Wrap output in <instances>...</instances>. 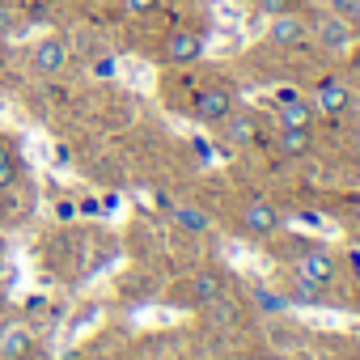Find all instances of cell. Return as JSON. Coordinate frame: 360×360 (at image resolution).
<instances>
[{"mask_svg":"<svg viewBox=\"0 0 360 360\" xmlns=\"http://www.w3.org/2000/svg\"><path fill=\"white\" fill-rule=\"evenodd\" d=\"M161 56H165V64H195L204 56V39L195 30H174L165 39V51Z\"/></svg>","mask_w":360,"mask_h":360,"instance_id":"6da1fadb","label":"cell"},{"mask_svg":"<svg viewBox=\"0 0 360 360\" xmlns=\"http://www.w3.org/2000/svg\"><path fill=\"white\" fill-rule=\"evenodd\" d=\"M229 110H233V94H229V89L208 85V89L195 94V115H200L204 123H221V119H229Z\"/></svg>","mask_w":360,"mask_h":360,"instance_id":"7a4b0ae2","label":"cell"},{"mask_svg":"<svg viewBox=\"0 0 360 360\" xmlns=\"http://www.w3.org/2000/svg\"><path fill=\"white\" fill-rule=\"evenodd\" d=\"M30 347H34L30 326H22V322H5V326H0V360H22Z\"/></svg>","mask_w":360,"mask_h":360,"instance_id":"3957f363","label":"cell"},{"mask_svg":"<svg viewBox=\"0 0 360 360\" xmlns=\"http://www.w3.org/2000/svg\"><path fill=\"white\" fill-rule=\"evenodd\" d=\"M30 60H34V72L56 77V72H64V64H68V47H64V39H43Z\"/></svg>","mask_w":360,"mask_h":360,"instance_id":"277c9868","label":"cell"},{"mask_svg":"<svg viewBox=\"0 0 360 360\" xmlns=\"http://www.w3.org/2000/svg\"><path fill=\"white\" fill-rule=\"evenodd\" d=\"M301 39H305V22H297L288 13H276L271 18V43L276 47H297Z\"/></svg>","mask_w":360,"mask_h":360,"instance_id":"5b68a950","label":"cell"},{"mask_svg":"<svg viewBox=\"0 0 360 360\" xmlns=\"http://www.w3.org/2000/svg\"><path fill=\"white\" fill-rule=\"evenodd\" d=\"M242 225L250 229V233H271V229H280V212L271 208V204H250L246 212H242Z\"/></svg>","mask_w":360,"mask_h":360,"instance_id":"8992f818","label":"cell"},{"mask_svg":"<svg viewBox=\"0 0 360 360\" xmlns=\"http://www.w3.org/2000/svg\"><path fill=\"white\" fill-rule=\"evenodd\" d=\"M301 276H305V280H314V284H326V280L335 276V263H330V255H322V250H309V255L301 259Z\"/></svg>","mask_w":360,"mask_h":360,"instance_id":"52a82bcc","label":"cell"},{"mask_svg":"<svg viewBox=\"0 0 360 360\" xmlns=\"http://www.w3.org/2000/svg\"><path fill=\"white\" fill-rule=\"evenodd\" d=\"M318 39H322V47H330V51H343V47H347V39H352V30H347V22H339V18H326V22L318 26Z\"/></svg>","mask_w":360,"mask_h":360,"instance_id":"ba28073f","label":"cell"},{"mask_svg":"<svg viewBox=\"0 0 360 360\" xmlns=\"http://www.w3.org/2000/svg\"><path fill=\"white\" fill-rule=\"evenodd\" d=\"M347 102H352V98H347V89H343L339 81H326V85L318 89V106H322L326 115H339V110H347Z\"/></svg>","mask_w":360,"mask_h":360,"instance_id":"9c48e42d","label":"cell"},{"mask_svg":"<svg viewBox=\"0 0 360 360\" xmlns=\"http://www.w3.org/2000/svg\"><path fill=\"white\" fill-rule=\"evenodd\" d=\"M18 178V144L9 136H0V191Z\"/></svg>","mask_w":360,"mask_h":360,"instance_id":"30bf717a","label":"cell"},{"mask_svg":"<svg viewBox=\"0 0 360 360\" xmlns=\"http://www.w3.org/2000/svg\"><path fill=\"white\" fill-rule=\"evenodd\" d=\"M191 292H195V301H200V305L217 301V297H221V276H212V271L195 276V280H191Z\"/></svg>","mask_w":360,"mask_h":360,"instance_id":"8fae6325","label":"cell"},{"mask_svg":"<svg viewBox=\"0 0 360 360\" xmlns=\"http://www.w3.org/2000/svg\"><path fill=\"white\" fill-rule=\"evenodd\" d=\"M280 119H284V127H309L314 110H309V106L297 98V102H284V115H280Z\"/></svg>","mask_w":360,"mask_h":360,"instance_id":"7c38bea8","label":"cell"},{"mask_svg":"<svg viewBox=\"0 0 360 360\" xmlns=\"http://www.w3.org/2000/svg\"><path fill=\"white\" fill-rule=\"evenodd\" d=\"M309 148V127H284V153H305Z\"/></svg>","mask_w":360,"mask_h":360,"instance_id":"4fadbf2b","label":"cell"},{"mask_svg":"<svg viewBox=\"0 0 360 360\" xmlns=\"http://www.w3.org/2000/svg\"><path fill=\"white\" fill-rule=\"evenodd\" d=\"M225 136H229L233 144H246V140L255 136V123H250V119H233V123H225Z\"/></svg>","mask_w":360,"mask_h":360,"instance_id":"5bb4252c","label":"cell"},{"mask_svg":"<svg viewBox=\"0 0 360 360\" xmlns=\"http://www.w3.org/2000/svg\"><path fill=\"white\" fill-rule=\"evenodd\" d=\"M178 221H183V229H191V233L208 229V217H204V212H195V208H178Z\"/></svg>","mask_w":360,"mask_h":360,"instance_id":"9a60e30c","label":"cell"},{"mask_svg":"<svg viewBox=\"0 0 360 360\" xmlns=\"http://www.w3.org/2000/svg\"><path fill=\"white\" fill-rule=\"evenodd\" d=\"M255 301H259V305H263V309H271V314H280V309H284V305H288V301H284V297H276V292H259V297H255Z\"/></svg>","mask_w":360,"mask_h":360,"instance_id":"2e32d148","label":"cell"},{"mask_svg":"<svg viewBox=\"0 0 360 360\" xmlns=\"http://www.w3.org/2000/svg\"><path fill=\"white\" fill-rule=\"evenodd\" d=\"M157 5H161V0H123V9H127V13H153Z\"/></svg>","mask_w":360,"mask_h":360,"instance_id":"e0dca14e","label":"cell"},{"mask_svg":"<svg viewBox=\"0 0 360 360\" xmlns=\"http://www.w3.org/2000/svg\"><path fill=\"white\" fill-rule=\"evenodd\" d=\"M259 9L267 18H276V13H288V0H259Z\"/></svg>","mask_w":360,"mask_h":360,"instance_id":"ac0fdd59","label":"cell"},{"mask_svg":"<svg viewBox=\"0 0 360 360\" xmlns=\"http://www.w3.org/2000/svg\"><path fill=\"white\" fill-rule=\"evenodd\" d=\"M9 26H13V18H9V9H5V5H0V34H5Z\"/></svg>","mask_w":360,"mask_h":360,"instance_id":"d6986e66","label":"cell"},{"mask_svg":"<svg viewBox=\"0 0 360 360\" xmlns=\"http://www.w3.org/2000/svg\"><path fill=\"white\" fill-rule=\"evenodd\" d=\"M347 18H352V22L360 26V0H352V9H347Z\"/></svg>","mask_w":360,"mask_h":360,"instance_id":"ffe728a7","label":"cell"},{"mask_svg":"<svg viewBox=\"0 0 360 360\" xmlns=\"http://www.w3.org/2000/svg\"><path fill=\"white\" fill-rule=\"evenodd\" d=\"M330 5H335V13H347V9H352V0H330Z\"/></svg>","mask_w":360,"mask_h":360,"instance_id":"44dd1931","label":"cell"},{"mask_svg":"<svg viewBox=\"0 0 360 360\" xmlns=\"http://www.w3.org/2000/svg\"><path fill=\"white\" fill-rule=\"evenodd\" d=\"M0 225H5V217H0Z\"/></svg>","mask_w":360,"mask_h":360,"instance_id":"7402d4cb","label":"cell"},{"mask_svg":"<svg viewBox=\"0 0 360 360\" xmlns=\"http://www.w3.org/2000/svg\"><path fill=\"white\" fill-rule=\"evenodd\" d=\"M0 5H5V0H0Z\"/></svg>","mask_w":360,"mask_h":360,"instance_id":"603a6c76","label":"cell"}]
</instances>
